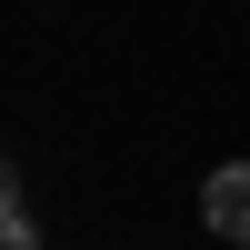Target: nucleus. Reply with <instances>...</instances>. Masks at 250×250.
<instances>
[{
  "label": "nucleus",
  "mask_w": 250,
  "mask_h": 250,
  "mask_svg": "<svg viewBox=\"0 0 250 250\" xmlns=\"http://www.w3.org/2000/svg\"><path fill=\"white\" fill-rule=\"evenodd\" d=\"M0 250H50V240H40L30 220H0Z\"/></svg>",
  "instance_id": "obj_2"
},
{
  "label": "nucleus",
  "mask_w": 250,
  "mask_h": 250,
  "mask_svg": "<svg viewBox=\"0 0 250 250\" xmlns=\"http://www.w3.org/2000/svg\"><path fill=\"white\" fill-rule=\"evenodd\" d=\"M200 220H210V240L250 250V160H220V170L200 180Z\"/></svg>",
  "instance_id": "obj_1"
},
{
  "label": "nucleus",
  "mask_w": 250,
  "mask_h": 250,
  "mask_svg": "<svg viewBox=\"0 0 250 250\" xmlns=\"http://www.w3.org/2000/svg\"><path fill=\"white\" fill-rule=\"evenodd\" d=\"M0 220H20V170L0 160Z\"/></svg>",
  "instance_id": "obj_3"
}]
</instances>
